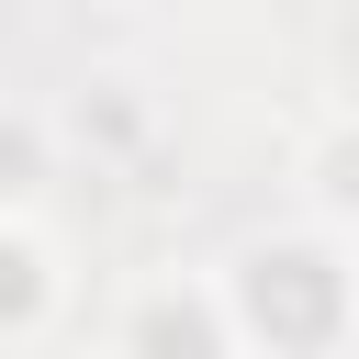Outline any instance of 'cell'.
<instances>
[{"mask_svg": "<svg viewBox=\"0 0 359 359\" xmlns=\"http://www.w3.org/2000/svg\"><path fill=\"white\" fill-rule=\"evenodd\" d=\"M112 359H236L213 280H202V269H146V280H123V303H112Z\"/></svg>", "mask_w": 359, "mask_h": 359, "instance_id": "cell-2", "label": "cell"}, {"mask_svg": "<svg viewBox=\"0 0 359 359\" xmlns=\"http://www.w3.org/2000/svg\"><path fill=\"white\" fill-rule=\"evenodd\" d=\"M56 314H67V258H56L34 224H0V348L45 337Z\"/></svg>", "mask_w": 359, "mask_h": 359, "instance_id": "cell-3", "label": "cell"}, {"mask_svg": "<svg viewBox=\"0 0 359 359\" xmlns=\"http://www.w3.org/2000/svg\"><path fill=\"white\" fill-rule=\"evenodd\" d=\"M213 303H224L236 359H337L348 348V247H337V224L258 236L213 280Z\"/></svg>", "mask_w": 359, "mask_h": 359, "instance_id": "cell-1", "label": "cell"}]
</instances>
